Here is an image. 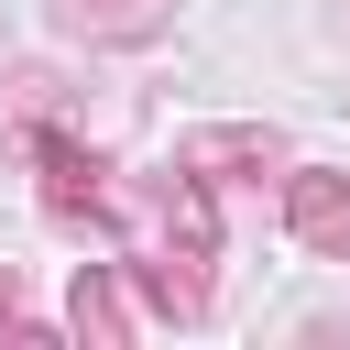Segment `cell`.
I'll return each instance as SVG.
<instances>
[{"mask_svg":"<svg viewBox=\"0 0 350 350\" xmlns=\"http://www.w3.org/2000/svg\"><path fill=\"white\" fill-rule=\"evenodd\" d=\"M284 219H295V241H306V252H328V262H350V175H328V164H306V175L284 186Z\"/></svg>","mask_w":350,"mask_h":350,"instance_id":"cell-2","label":"cell"},{"mask_svg":"<svg viewBox=\"0 0 350 350\" xmlns=\"http://www.w3.org/2000/svg\"><path fill=\"white\" fill-rule=\"evenodd\" d=\"M175 164H197V175H230V164H273V131H197Z\"/></svg>","mask_w":350,"mask_h":350,"instance_id":"cell-6","label":"cell"},{"mask_svg":"<svg viewBox=\"0 0 350 350\" xmlns=\"http://www.w3.org/2000/svg\"><path fill=\"white\" fill-rule=\"evenodd\" d=\"M142 284L164 317H197L208 306V197H197V164L153 175V252H142Z\"/></svg>","mask_w":350,"mask_h":350,"instance_id":"cell-1","label":"cell"},{"mask_svg":"<svg viewBox=\"0 0 350 350\" xmlns=\"http://www.w3.org/2000/svg\"><path fill=\"white\" fill-rule=\"evenodd\" d=\"M77 33H98V44H131V33H153L164 22V0H55Z\"/></svg>","mask_w":350,"mask_h":350,"instance_id":"cell-5","label":"cell"},{"mask_svg":"<svg viewBox=\"0 0 350 350\" xmlns=\"http://www.w3.org/2000/svg\"><path fill=\"white\" fill-rule=\"evenodd\" d=\"M0 339H44L33 306H22V273H11V262H0Z\"/></svg>","mask_w":350,"mask_h":350,"instance_id":"cell-7","label":"cell"},{"mask_svg":"<svg viewBox=\"0 0 350 350\" xmlns=\"http://www.w3.org/2000/svg\"><path fill=\"white\" fill-rule=\"evenodd\" d=\"M77 339H98V350H120V339H131V295H120V262H88V273H77Z\"/></svg>","mask_w":350,"mask_h":350,"instance_id":"cell-4","label":"cell"},{"mask_svg":"<svg viewBox=\"0 0 350 350\" xmlns=\"http://www.w3.org/2000/svg\"><path fill=\"white\" fill-rule=\"evenodd\" d=\"M33 164H44V208H55V219H98V208H109L98 164H88L66 131H33Z\"/></svg>","mask_w":350,"mask_h":350,"instance_id":"cell-3","label":"cell"}]
</instances>
